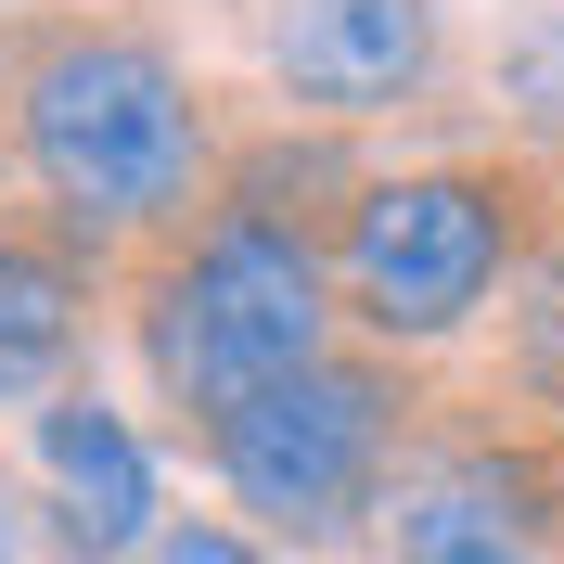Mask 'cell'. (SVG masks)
I'll list each match as a JSON object with an SVG mask.
<instances>
[{"instance_id":"obj_5","label":"cell","mask_w":564,"mask_h":564,"mask_svg":"<svg viewBox=\"0 0 564 564\" xmlns=\"http://www.w3.org/2000/svg\"><path fill=\"white\" fill-rule=\"evenodd\" d=\"M372 539L386 564H539L564 539V475L527 436H411L386 462V500H372Z\"/></svg>"},{"instance_id":"obj_10","label":"cell","mask_w":564,"mask_h":564,"mask_svg":"<svg viewBox=\"0 0 564 564\" xmlns=\"http://www.w3.org/2000/svg\"><path fill=\"white\" fill-rule=\"evenodd\" d=\"M513 77L539 90V116H564V26H539L527 52H513Z\"/></svg>"},{"instance_id":"obj_9","label":"cell","mask_w":564,"mask_h":564,"mask_svg":"<svg viewBox=\"0 0 564 564\" xmlns=\"http://www.w3.org/2000/svg\"><path fill=\"white\" fill-rule=\"evenodd\" d=\"M141 564H270V552H257L245 527H206V513H193V527H154V552H141Z\"/></svg>"},{"instance_id":"obj_11","label":"cell","mask_w":564,"mask_h":564,"mask_svg":"<svg viewBox=\"0 0 564 564\" xmlns=\"http://www.w3.org/2000/svg\"><path fill=\"white\" fill-rule=\"evenodd\" d=\"M0 564H26V500L0 488Z\"/></svg>"},{"instance_id":"obj_4","label":"cell","mask_w":564,"mask_h":564,"mask_svg":"<svg viewBox=\"0 0 564 564\" xmlns=\"http://www.w3.org/2000/svg\"><path fill=\"white\" fill-rule=\"evenodd\" d=\"M398 449H411V386H398L386 359H308V372H282L270 398H245L206 436L218 488L245 500L270 539H295V552L372 527Z\"/></svg>"},{"instance_id":"obj_2","label":"cell","mask_w":564,"mask_h":564,"mask_svg":"<svg viewBox=\"0 0 564 564\" xmlns=\"http://www.w3.org/2000/svg\"><path fill=\"white\" fill-rule=\"evenodd\" d=\"M334 359V257L257 218H206L193 245L154 257L141 282V372L180 423H231L245 398H270L282 372Z\"/></svg>"},{"instance_id":"obj_7","label":"cell","mask_w":564,"mask_h":564,"mask_svg":"<svg viewBox=\"0 0 564 564\" xmlns=\"http://www.w3.org/2000/svg\"><path fill=\"white\" fill-rule=\"evenodd\" d=\"M39 475H52V539L77 564L154 552V449L129 436V411H104L90 386L39 398Z\"/></svg>"},{"instance_id":"obj_6","label":"cell","mask_w":564,"mask_h":564,"mask_svg":"<svg viewBox=\"0 0 564 564\" xmlns=\"http://www.w3.org/2000/svg\"><path fill=\"white\" fill-rule=\"evenodd\" d=\"M436 52H449L436 0H282V13H270L282 104L334 116V129L423 104V90H436Z\"/></svg>"},{"instance_id":"obj_1","label":"cell","mask_w":564,"mask_h":564,"mask_svg":"<svg viewBox=\"0 0 564 564\" xmlns=\"http://www.w3.org/2000/svg\"><path fill=\"white\" fill-rule=\"evenodd\" d=\"M0 104H13V154L52 193L77 245H116V231H167V218L206 206V104H193V65H180L154 26H116V13H52L0 52Z\"/></svg>"},{"instance_id":"obj_3","label":"cell","mask_w":564,"mask_h":564,"mask_svg":"<svg viewBox=\"0 0 564 564\" xmlns=\"http://www.w3.org/2000/svg\"><path fill=\"white\" fill-rule=\"evenodd\" d=\"M527 245V193L500 167H398L334 218V295L372 347H449Z\"/></svg>"},{"instance_id":"obj_8","label":"cell","mask_w":564,"mask_h":564,"mask_svg":"<svg viewBox=\"0 0 564 564\" xmlns=\"http://www.w3.org/2000/svg\"><path fill=\"white\" fill-rule=\"evenodd\" d=\"M77 308H90V270H77V231L52 218H0V411L26 398H65L77 372Z\"/></svg>"}]
</instances>
